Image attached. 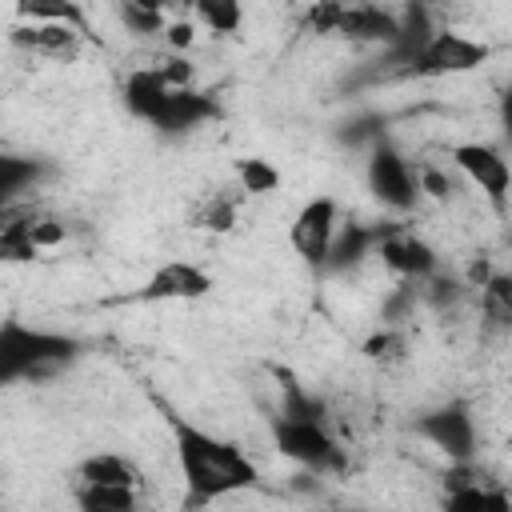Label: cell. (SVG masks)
<instances>
[{"label": "cell", "instance_id": "cell-4", "mask_svg": "<svg viewBox=\"0 0 512 512\" xmlns=\"http://www.w3.org/2000/svg\"><path fill=\"white\" fill-rule=\"evenodd\" d=\"M488 60V44L472 40L456 28H432V36L404 60V76H420V80H436V76H464L476 72Z\"/></svg>", "mask_w": 512, "mask_h": 512}, {"label": "cell", "instance_id": "cell-9", "mask_svg": "<svg viewBox=\"0 0 512 512\" xmlns=\"http://www.w3.org/2000/svg\"><path fill=\"white\" fill-rule=\"evenodd\" d=\"M416 436H424L432 448H440L452 464H468L476 456V420L464 404L432 408L416 420Z\"/></svg>", "mask_w": 512, "mask_h": 512}, {"label": "cell", "instance_id": "cell-15", "mask_svg": "<svg viewBox=\"0 0 512 512\" xmlns=\"http://www.w3.org/2000/svg\"><path fill=\"white\" fill-rule=\"evenodd\" d=\"M168 92H172V84L164 80V72H160L156 64L132 68V72H128V80H124V108H128L136 120L152 124V120L160 116V108H164Z\"/></svg>", "mask_w": 512, "mask_h": 512}, {"label": "cell", "instance_id": "cell-29", "mask_svg": "<svg viewBox=\"0 0 512 512\" xmlns=\"http://www.w3.org/2000/svg\"><path fill=\"white\" fill-rule=\"evenodd\" d=\"M484 512H512V500H508L504 484H488V500H484Z\"/></svg>", "mask_w": 512, "mask_h": 512}, {"label": "cell", "instance_id": "cell-6", "mask_svg": "<svg viewBox=\"0 0 512 512\" xmlns=\"http://www.w3.org/2000/svg\"><path fill=\"white\" fill-rule=\"evenodd\" d=\"M448 156H452V168H456L472 188H480V192H484V200H488L496 212H504V208H508L512 168H508V160H504V152H500V148L480 144V140H464V144H452V148H448Z\"/></svg>", "mask_w": 512, "mask_h": 512}, {"label": "cell", "instance_id": "cell-27", "mask_svg": "<svg viewBox=\"0 0 512 512\" xmlns=\"http://www.w3.org/2000/svg\"><path fill=\"white\" fill-rule=\"evenodd\" d=\"M236 184H240V192L264 196V192H276V188H280V172H276L268 160L244 156V160H236Z\"/></svg>", "mask_w": 512, "mask_h": 512}, {"label": "cell", "instance_id": "cell-26", "mask_svg": "<svg viewBox=\"0 0 512 512\" xmlns=\"http://www.w3.org/2000/svg\"><path fill=\"white\" fill-rule=\"evenodd\" d=\"M116 16H120V20H124V28H128V32H136V36H164V28H168L164 8H156V4H140V0L120 4V8H116Z\"/></svg>", "mask_w": 512, "mask_h": 512}, {"label": "cell", "instance_id": "cell-22", "mask_svg": "<svg viewBox=\"0 0 512 512\" xmlns=\"http://www.w3.org/2000/svg\"><path fill=\"white\" fill-rule=\"evenodd\" d=\"M232 224H236V196L208 192L204 200H196L192 228H200V232H232Z\"/></svg>", "mask_w": 512, "mask_h": 512}, {"label": "cell", "instance_id": "cell-12", "mask_svg": "<svg viewBox=\"0 0 512 512\" xmlns=\"http://www.w3.org/2000/svg\"><path fill=\"white\" fill-rule=\"evenodd\" d=\"M216 116H220L216 96H208L200 88H172L168 100H164V108H160V116L152 120V128L164 132V136H184L192 128H204Z\"/></svg>", "mask_w": 512, "mask_h": 512}, {"label": "cell", "instance_id": "cell-13", "mask_svg": "<svg viewBox=\"0 0 512 512\" xmlns=\"http://www.w3.org/2000/svg\"><path fill=\"white\" fill-rule=\"evenodd\" d=\"M80 40H84V32H76L68 24H28V20H20L12 28V44L32 52V56H44V60H76Z\"/></svg>", "mask_w": 512, "mask_h": 512}, {"label": "cell", "instance_id": "cell-19", "mask_svg": "<svg viewBox=\"0 0 512 512\" xmlns=\"http://www.w3.org/2000/svg\"><path fill=\"white\" fill-rule=\"evenodd\" d=\"M444 484H448V496H444V508H440V512H484L488 484H480L472 460H468V464H456Z\"/></svg>", "mask_w": 512, "mask_h": 512}, {"label": "cell", "instance_id": "cell-10", "mask_svg": "<svg viewBox=\"0 0 512 512\" xmlns=\"http://www.w3.org/2000/svg\"><path fill=\"white\" fill-rule=\"evenodd\" d=\"M400 32V8L384 4H336L332 36L352 44H392Z\"/></svg>", "mask_w": 512, "mask_h": 512}, {"label": "cell", "instance_id": "cell-23", "mask_svg": "<svg viewBox=\"0 0 512 512\" xmlns=\"http://www.w3.org/2000/svg\"><path fill=\"white\" fill-rule=\"evenodd\" d=\"M192 24H204L208 32H240L244 24V8L236 0H196L192 8Z\"/></svg>", "mask_w": 512, "mask_h": 512}, {"label": "cell", "instance_id": "cell-17", "mask_svg": "<svg viewBox=\"0 0 512 512\" xmlns=\"http://www.w3.org/2000/svg\"><path fill=\"white\" fill-rule=\"evenodd\" d=\"M76 484H112V488H140L144 492V472L132 456L96 452L76 468Z\"/></svg>", "mask_w": 512, "mask_h": 512}, {"label": "cell", "instance_id": "cell-7", "mask_svg": "<svg viewBox=\"0 0 512 512\" xmlns=\"http://www.w3.org/2000/svg\"><path fill=\"white\" fill-rule=\"evenodd\" d=\"M336 228H340V204L332 196H312L300 204L292 228H288V240L296 248V256L312 268V272H324V260H328V248L336 240Z\"/></svg>", "mask_w": 512, "mask_h": 512}, {"label": "cell", "instance_id": "cell-16", "mask_svg": "<svg viewBox=\"0 0 512 512\" xmlns=\"http://www.w3.org/2000/svg\"><path fill=\"white\" fill-rule=\"evenodd\" d=\"M48 164L24 152H0V212L16 208L40 180H44Z\"/></svg>", "mask_w": 512, "mask_h": 512}, {"label": "cell", "instance_id": "cell-2", "mask_svg": "<svg viewBox=\"0 0 512 512\" xmlns=\"http://www.w3.org/2000/svg\"><path fill=\"white\" fill-rule=\"evenodd\" d=\"M80 344L64 332H48V328H32L16 316L0 320V388L28 380V376H44L68 360H76Z\"/></svg>", "mask_w": 512, "mask_h": 512}, {"label": "cell", "instance_id": "cell-11", "mask_svg": "<svg viewBox=\"0 0 512 512\" xmlns=\"http://www.w3.org/2000/svg\"><path fill=\"white\" fill-rule=\"evenodd\" d=\"M212 292V276L192 264V260H164L144 288L136 292V300H200Z\"/></svg>", "mask_w": 512, "mask_h": 512}, {"label": "cell", "instance_id": "cell-5", "mask_svg": "<svg viewBox=\"0 0 512 512\" xmlns=\"http://www.w3.org/2000/svg\"><path fill=\"white\" fill-rule=\"evenodd\" d=\"M368 192L392 208V212H412L420 204V188H416V168L408 156H400L392 144H372L368 152V168H364Z\"/></svg>", "mask_w": 512, "mask_h": 512}, {"label": "cell", "instance_id": "cell-18", "mask_svg": "<svg viewBox=\"0 0 512 512\" xmlns=\"http://www.w3.org/2000/svg\"><path fill=\"white\" fill-rule=\"evenodd\" d=\"M384 228H368V224H340L336 228V240L328 248V260H324V272H344L352 264H360L364 256H372L376 240H380Z\"/></svg>", "mask_w": 512, "mask_h": 512}, {"label": "cell", "instance_id": "cell-28", "mask_svg": "<svg viewBox=\"0 0 512 512\" xmlns=\"http://www.w3.org/2000/svg\"><path fill=\"white\" fill-rule=\"evenodd\" d=\"M192 36H196V24H192V20H176V24L164 28V40H168L172 48H188Z\"/></svg>", "mask_w": 512, "mask_h": 512}, {"label": "cell", "instance_id": "cell-25", "mask_svg": "<svg viewBox=\"0 0 512 512\" xmlns=\"http://www.w3.org/2000/svg\"><path fill=\"white\" fill-rule=\"evenodd\" d=\"M16 16L28 24H68L76 32H88V12L76 4H20Z\"/></svg>", "mask_w": 512, "mask_h": 512}, {"label": "cell", "instance_id": "cell-30", "mask_svg": "<svg viewBox=\"0 0 512 512\" xmlns=\"http://www.w3.org/2000/svg\"><path fill=\"white\" fill-rule=\"evenodd\" d=\"M332 512H364V508H332Z\"/></svg>", "mask_w": 512, "mask_h": 512}, {"label": "cell", "instance_id": "cell-21", "mask_svg": "<svg viewBox=\"0 0 512 512\" xmlns=\"http://www.w3.org/2000/svg\"><path fill=\"white\" fill-rule=\"evenodd\" d=\"M476 292H480V316L492 328H508L512 324V276L508 272H492Z\"/></svg>", "mask_w": 512, "mask_h": 512}, {"label": "cell", "instance_id": "cell-8", "mask_svg": "<svg viewBox=\"0 0 512 512\" xmlns=\"http://www.w3.org/2000/svg\"><path fill=\"white\" fill-rule=\"evenodd\" d=\"M372 256H380V264L388 272H396L400 280H408V284H424L428 276L440 272L436 248L424 236H416L412 228H404V224H384Z\"/></svg>", "mask_w": 512, "mask_h": 512}, {"label": "cell", "instance_id": "cell-24", "mask_svg": "<svg viewBox=\"0 0 512 512\" xmlns=\"http://www.w3.org/2000/svg\"><path fill=\"white\" fill-rule=\"evenodd\" d=\"M360 352H364L372 364H380V368H396V364L408 360V336H404L400 328L384 324V328H376V332L364 340Z\"/></svg>", "mask_w": 512, "mask_h": 512}, {"label": "cell", "instance_id": "cell-1", "mask_svg": "<svg viewBox=\"0 0 512 512\" xmlns=\"http://www.w3.org/2000/svg\"><path fill=\"white\" fill-rule=\"evenodd\" d=\"M176 468L188 492V508H204L260 484V468L240 444L188 420H176Z\"/></svg>", "mask_w": 512, "mask_h": 512}, {"label": "cell", "instance_id": "cell-14", "mask_svg": "<svg viewBox=\"0 0 512 512\" xmlns=\"http://www.w3.org/2000/svg\"><path fill=\"white\" fill-rule=\"evenodd\" d=\"M36 224H40L36 208L16 204V208L0 212V264H28L44 252L36 240Z\"/></svg>", "mask_w": 512, "mask_h": 512}, {"label": "cell", "instance_id": "cell-3", "mask_svg": "<svg viewBox=\"0 0 512 512\" xmlns=\"http://www.w3.org/2000/svg\"><path fill=\"white\" fill-rule=\"evenodd\" d=\"M272 444L284 460L300 464L304 472H316V476L348 472V448L328 428L324 416H288V412L272 416Z\"/></svg>", "mask_w": 512, "mask_h": 512}, {"label": "cell", "instance_id": "cell-20", "mask_svg": "<svg viewBox=\"0 0 512 512\" xmlns=\"http://www.w3.org/2000/svg\"><path fill=\"white\" fill-rule=\"evenodd\" d=\"M76 512H140V488L76 484Z\"/></svg>", "mask_w": 512, "mask_h": 512}]
</instances>
